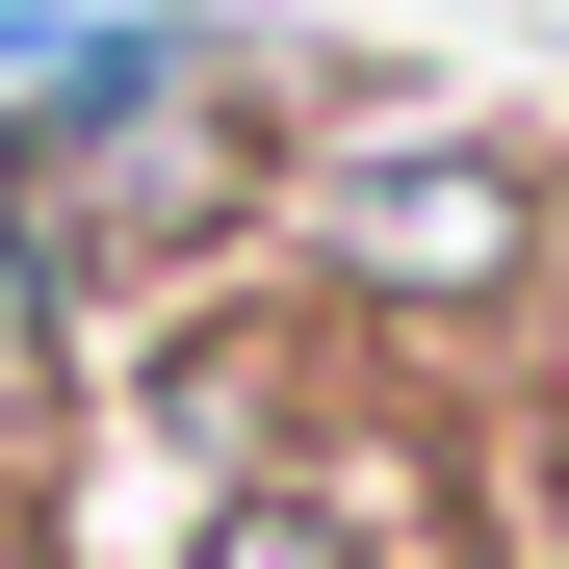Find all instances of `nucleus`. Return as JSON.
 Masks as SVG:
<instances>
[{
	"label": "nucleus",
	"mask_w": 569,
	"mask_h": 569,
	"mask_svg": "<svg viewBox=\"0 0 569 569\" xmlns=\"http://www.w3.org/2000/svg\"><path fill=\"white\" fill-rule=\"evenodd\" d=\"M156 569H415V518H389V466H337V440H284V466H208Z\"/></svg>",
	"instance_id": "2"
},
{
	"label": "nucleus",
	"mask_w": 569,
	"mask_h": 569,
	"mask_svg": "<svg viewBox=\"0 0 569 569\" xmlns=\"http://www.w3.org/2000/svg\"><path fill=\"white\" fill-rule=\"evenodd\" d=\"M362 362H492L569 311V130L518 104H440V78H389L362 130L284 156V233H259Z\"/></svg>",
	"instance_id": "1"
},
{
	"label": "nucleus",
	"mask_w": 569,
	"mask_h": 569,
	"mask_svg": "<svg viewBox=\"0 0 569 569\" xmlns=\"http://www.w3.org/2000/svg\"><path fill=\"white\" fill-rule=\"evenodd\" d=\"M518 543H543V569H569V466H543V518H518Z\"/></svg>",
	"instance_id": "3"
}]
</instances>
